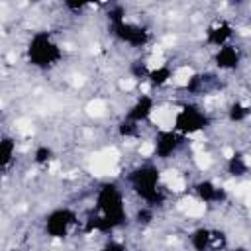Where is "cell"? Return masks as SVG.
<instances>
[{
  "label": "cell",
  "mask_w": 251,
  "mask_h": 251,
  "mask_svg": "<svg viewBox=\"0 0 251 251\" xmlns=\"http://www.w3.org/2000/svg\"><path fill=\"white\" fill-rule=\"evenodd\" d=\"M231 37H233V25L227 22V20H218L214 22L208 29H206V43L220 49L227 43H231Z\"/></svg>",
  "instance_id": "cell-10"
},
{
  "label": "cell",
  "mask_w": 251,
  "mask_h": 251,
  "mask_svg": "<svg viewBox=\"0 0 251 251\" xmlns=\"http://www.w3.org/2000/svg\"><path fill=\"white\" fill-rule=\"evenodd\" d=\"M212 124L210 116L206 110H202L196 104H184L176 110L173 118V129L178 131L180 135H194L198 131H204Z\"/></svg>",
  "instance_id": "cell-4"
},
{
  "label": "cell",
  "mask_w": 251,
  "mask_h": 251,
  "mask_svg": "<svg viewBox=\"0 0 251 251\" xmlns=\"http://www.w3.org/2000/svg\"><path fill=\"white\" fill-rule=\"evenodd\" d=\"M16 157V139L12 135H2V141H0V161H2V169L6 171L10 167V163L14 161Z\"/></svg>",
  "instance_id": "cell-15"
},
{
  "label": "cell",
  "mask_w": 251,
  "mask_h": 251,
  "mask_svg": "<svg viewBox=\"0 0 251 251\" xmlns=\"http://www.w3.org/2000/svg\"><path fill=\"white\" fill-rule=\"evenodd\" d=\"M226 171H227L229 176H233V178H241V176H245L247 171H249V163H247L245 155L239 153V151H235L233 155H229L227 161H226Z\"/></svg>",
  "instance_id": "cell-13"
},
{
  "label": "cell",
  "mask_w": 251,
  "mask_h": 251,
  "mask_svg": "<svg viewBox=\"0 0 251 251\" xmlns=\"http://www.w3.org/2000/svg\"><path fill=\"white\" fill-rule=\"evenodd\" d=\"M63 8H67V10H75V12H80V10L88 8V4H84V2H65V4H63Z\"/></svg>",
  "instance_id": "cell-22"
},
{
  "label": "cell",
  "mask_w": 251,
  "mask_h": 251,
  "mask_svg": "<svg viewBox=\"0 0 251 251\" xmlns=\"http://www.w3.org/2000/svg\"><path fill=\"white\" fill-rule=\"evenodd\" d=\"M155 104H157V100H155L153 94H139L133 100V104L127 108V112H126L124 118L129 120V122H133V124H143V122H147L153 116Z\"/></svg>",
  "instance_id": "cell-9"
},
{
  "label": "cell",
  "mask_w": 251,
  "mask_h": 251,
  "mask_svg": "<svg viewBox=\"0 0 251 251\" xmlns=\"http://www.w3.org/2000/svg\"><path fill=\"white\" fill-rule=\"evenodd\" d=\"M76 224H78V216L75 210H71L67 206L55 208L43 220V233L49 239H65Z\"/></svg>",
  "instance_id": "cell-5"
},
{
  "label": "cell",
  "mask_w": 251,
  "mask_h": 251,
  "mask_svg": "<svg viewBox=\"0 0 251 251\" xmlns=\"http://www.w3.org/2000/svg\"><path fill=\"white\" fill-rule=\"evenodd\" d=\"M241 63V49L235 43H227L214 53V65L220 71H235Z\"/></svg>",
  "instance_id": "cell-11"
},
{
  "label": "cell",
  "mask_w": 251,
  "mask_h": 251,
  "mask_svg": "<svg viewBox=\"0 0 251 251\" xmlns=\"http://www.w3.org/2000/svg\"><path fill=\"white\" fill-rule=\"evenodd\" d=\"M27 63L39 71H49L63 59V47L53 39L49 31H35L31 33L27 47H25Z\"/></svg>",
  "instance_id": "cell-3"
},
{
  "label": "cell",
  "mask_w": 251,
  "mask_h": 251,
  "mask_svg": "<svg viewBox=\"0 0 251 251\" xmlns=\"http://www.w3.org/2000/svg\"><path fill=\"white\" fill-rule=\"evenodd\" d=\"M208 75H204V73H194V75H190L188 76V80H186V84H184V88H186V92L188 94H202L204 90H206V84H208Z\"/></svg>",
  "instance_id": "cell-17"
},
{
  "label": "cell",
  "mask_w": 251,
  "mask_h": 251,
  "mask_svg": "<svg viewBox=\"0 0 251 251\" xmlns=\"http://www.w3.org/2000/svg\"><path fill=\"white\" fill-rule=\"evenodd\" d=\"M33 163L35 165H49L53 159H55V151H53V147L51 145H47V143H39L35 149H33Z\"/></svg>",
  "instance_id": "cell-18"
},
{
  "label": "cell",
  "mask_w": 251,
  "mask_h": 251,
  "mask_svg": "<svg viewBox=\"0 0 251 251\" xmlns=\"http://www.w3.org/2000/svg\"><path fill=\"white\" fill-rule=\"evenodd\" d=\"M188 243H190L192 251H210L214 245V229H210L206 226L192 229L188 235Z\"/></svg>",
  "instance_id": "cell-12"
},
{
  "label": "cell",
  "mask_w": 251,
  "mask_h": 251,
  "mask_svg": "<svg viewBox=\"0 0 251 251\" xmlns=\"http://www.w3.org/2000/svg\"><path fill=\"white\" fill-rule=\"evenodd\" d=\"M182 143H184V135H180L173 127L171 129H157V133L153 137V155L159 161H167L173 155H176V151L180 149Z\"/></svg>",
  "instance_id": "cell-7"
},
{
  "label": "cell",
  "mask_w": 251,
  "mask_h": 251,
  "mask_svg": "<svg viewBox=\"0 0 251 251\" xmlns=\"http://www.w3.org/2000/svg\"><path fill=\"white\" fill-rule=\"evenodd\" d=\"M249 114H251V108H249L247 104L239 102V100L231 102L229 108H227V120H229L231 124H241V122H245V120L249 118Z\"/></svg>",
  "instance_id": "cell-16"
},
{
  "label": "cell",
  "mask_w": 251,
  "mask_h": 251,
  "mask_svg": "<svg viewBox=\"0 0 251 251\" xmlns=\"http://www.w3.org/2000/svg\"><path fill=\"white\" fill-rule=\"evenodd\" d=\"M171 78H173V69H171L169 65H159V67L151 69L149 75H147V82H149L153 88H161V86L169 84Z\"/></svg>",
  "instance_id": "cell-14"
},
{
  "label": "cell",
  "mask_w": 251,
  "mask_h": 251,
  "mask_svg": "<svg viewBox=\"0 0 251 251\" xmlns=\"http://www.w3.org/2000/svg\"><path fill=\"white\" fill-rule=\"evenodd\" d=\"M192 192L204 204H224L227 200V190L222 184H218V182H214L210 178L196 180L192 184Z\"/></svg>",
  "instance_id": "cell-8"
},
{
  "label": "cell",
  "mask_w": 251,
  "mask_h": 251,
  "mask_svg": "<svg viewBox=\"0 0 251 251\" xmlns=\"http://www.w3.org/2000/svg\"><path fill=\"white\" fill-rule=\"evenodd\" d=\"M127 182L131 190L145 202V206H159L165 200L163 188H161V171L155 163H143L129 171Z\"/></svg>",
  "instance_id": "cell-2"
},
{
  "label": "cell",
  "mask_w": 251,
  "mask_h": 251,
  "mask_svg": "<svg viewBox=\"0 0 251 251\" xmlns=\"http://www.w3.org/2000/svg\"><path fill=\"white\" fill-rule=\"evenodd\" d=\"M118 135H120V137H126V139L137 137V135H139V124H133V122H129V120L124 118V120L118 124Z\"/></svg>",
  "instance_id": "cell-19"
},
{
  "label": "cell",
  "mask_w": 251,
  "mask_h": 251,
  "mask_svg": "<svg viewBox=\"0 0 251 251\" xmlns=\"http://www.w3.org/2000/svg\"><path fill=\"white\" fill-rule=\"evenodd\" d=\"M94 206L98 210V216L88 218L86 231L110 233L127 222L126 200H124V192L118 182H104L96 190Z\"/></svg>",
  "instance_id": "cell-1"
},
{
  "label": "cell",
  "mask_w": 251,
  "mask_h": 251,
  "mask_svg": "<svg viewBox=\"0 0 251 251\" xmlns=\"http://www.w3.org/2000/svg\"><path fill=\"white\" fill-rule=\"evenodd\" d=\"M100 251H127V247H126V243H122L120 239H108V241L100 247Z\"/></svg>",
  "instance_id": "cell-21"
},
{
  "label": "cell",
  "mask_w": 251,
  "mask_h": 251,
  "mask_svg": "<svg viewBox=\"0 0 251 251\" xmlns=\"http://www.w3.org/2000/svg\"><path fill=\"white\" fill-rule=\"evenodd\" d=\"M153 218H155V208H151V206H141V208L135 212V224H139V226L151 224Z\"/></svg>",
  "instance_id": "cell-20"
},
{
  "label": "cell",
  "mask_w": 251,
  "mask_h": 251,
  "mask_svg": "<svg viewBox=\"0 0 251 251\" xmlns=\"http://www.w3.org/2000/svg\"><path fill=\"white\" fill-rule=\"evenodd\" d=\"M110 33L114 35V39H118L120 43H126L129 47H145L151 39V33L147 27L129 22V20H120L110 24Z\"/></svg>",
  "instance_id": "cell-6"
},
{
  "label": "cell",
  "mask_w": 251,
  "mask_h": 251,
  "mask_svg": "<svg viewBox=\"0 0 251 251\" xmlns=\"http://www.w3.org/2000/svg\"><path fill=\"white\" fill-rule=\"evenodd\" d=\"M229 251H249L247 247H243V245H235V247H231Z\"/></svg>",
  "instance_id": "cell-23"
}]
</instances>
